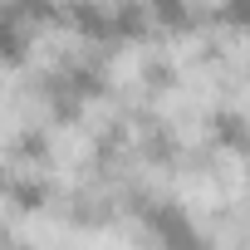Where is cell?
I'll use <instances>...</instances> for the list:
<instances>
[{
	"instance_id": "cell-5",
	"label": "cell",
	"mask_w": 250,
	"mask_h": 250,
	"mask_svg": "<svg viewBox=\"0 0 250 250\" xmlns=\"http://www.w3.org/2000/svg\"><path fill=\"white\" fill-rule=\"evenodd\" d=\"M245 162H250V143H245Z\"/></svg>"
},
{
	"instance_id": "cell-2",
	"label": "cell",
	"mask_w": 250,
	"mask_h": 250,
	"mask_svg": "<svg viewBox=\"0 0 250 250\" xmlns=\"http://www.w3.org/2000/svg\"><path fill=\"white\" fill-rule=\"evenodd\" d=\"M147 15L162 35H191L196 30V5L191 0H147Z\"/></svg>"
},
{
	"instance_id": "cell-1",
	"label": "cell",
	"mask_w": 250,
	"mask_h": 250,
	"mask_svg": "<svg viewBox=\"0 0 250 250\" xmlns=\"http://www.w3.org/2000/svg\"><path fill=\"white\" fill-rule=\"evenodd\" d=\"M147 230H152L157 240H167V245H191V240H201V235L191 230L187 211H177V206H152V211H147Z\"/></svg>"
},
{
	"instance_id": "cell-3",
	"label": "cell",
	"mask_w": 250,
	"mask_h": 250,
	"mask_svg": "<svg viewBox=\"0 0 250 250\" xmlns=\"http://www.w3.org/2000/svg\"><path fill=\"white\" fill-rule=\"evenodd\" d=\"M211 138H216L221 147H235V152H245V143H250V118H245V113H235V108H221V113H211Z\"/></svg>"
},
{
	"instance_id": "cell-4",
	"label": "cell",
	"mask_w": 250,
	"mask_h": 250,
	"mask_svg": "<svg viewBox=\"0 0 250 250\" xmlns=\"http://www.w3.org/2000/svg\"><path fill=\"white\" fill-rule=\"evenodd\" d=\"M221 20L235 30H250V0H221Z\"/></svg>"
}]
</instances>
